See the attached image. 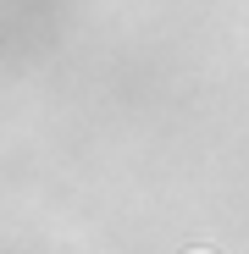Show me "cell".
<instances>
[{"label": "cell", "instance_id": "6da1fadb", "mask_svg": "<svg viewBox=\"0 0 249 254\" xmlns=\"http://www.w3.org/2000/svg\"><path fill=\"white\" fill-rule=\"evenodd\" d=\"M188 254H205V249H188Z\"/></svg>", "mask_w": 249, "mask_h": 254}]
</instances>
